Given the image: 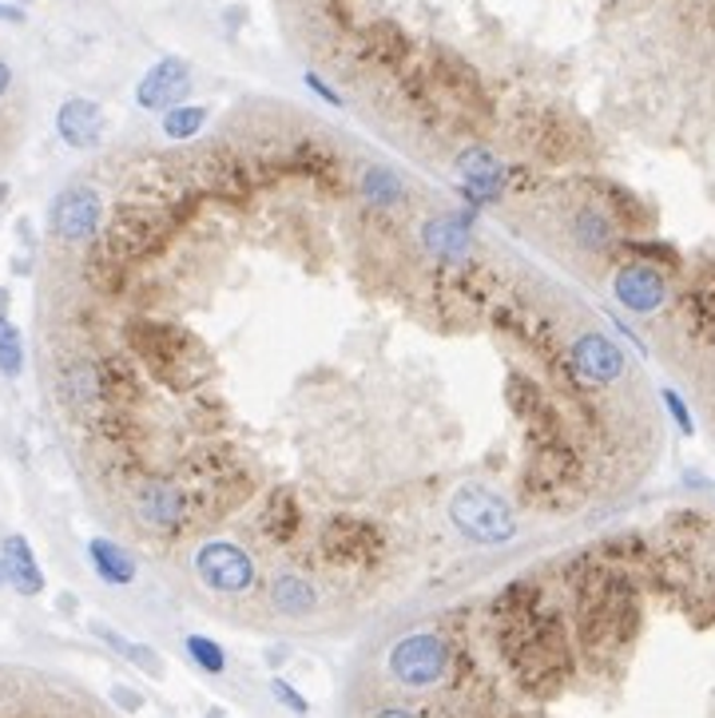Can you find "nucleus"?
Instances as JSON below:
<instances>
[{
	"label": "nucleus",
	"mask_w": 715,
	"mask_h": 718,
	"mask_svg": "<svg viewBox=\"0 0 715 718\" xmlns=\"http://www.w3.org/2000/svg\"><path fill=\"white\" fill-rule=\"evenodd\" d=\"M9 584V567H4V560H0V588Z\"/></svg>",
	"instance_id": "nucleus-38"
},
{
	"label": "nucleus",
	"mask_w": 715,
	"mask_h": 718,
	"mask_svg": "<svg viewBox=\"0 0 715 718\" xmlns=\"http://www.w3.org/2000/svg\"><path fill=\"white\" fill-rule=\"evenodd\" d=\"M664 405H668L671 421L680 424V433H683V436H692V433H695V424H692V414H688V405L680 402V393H676V390H664Z\"/></svg>",
	"instance_id": "nucleus-31"
},
{
	"label": "nucleus",
	"mask_w": 715,
	"mask_h": 718,
	"mask_svg": "<svg viewBox=\"0 0 715 718\" xmlns=\"http://www.w3.org/2000/svg\"><path fill=\"white\" fill-rule=\"evenodd\" d=\"M92 635H99V639L108 643L111 651L123 655L128 663H135V667H140V671H147V675H152V679L164 675V659H159V655H155L152 647H143V643H132V639H128V635H120V632H111L108 623H92Z\"/></svg>",
	"instance_id": "nucleus-20"
},
{
	"label": "nucleus",
	"mask_w": 715,
	"mask_h": 718,
	"mask_svg": "<svg viewBox=\"0 0 715 718\" xmlns=\"http://www.w3.org/2000/svg\"><path fill=\"white\" fill-rule=\"evenodd\" d=\"M469 223L474 215H441L426 227V247L438 254L441 262H457L469 247Z\"/></svg>",
	"instance_id": "nucleus-16"
},
{
	"label": "nucleus",
	"mask_w": 715,
	"mask_h": 718,
	"mask_svg": "<svg viewBox=\"0 0 715 718\" xmlns=\"http://www.w3.org/2000/svg\"><path fill=\"white\" fill-rule=\"evenodd\" d=\"M450 516L469 540H477V545H505V540H513V532H517V520H513L509 504L501 501L497 492L477 489V484H465V489L453 496Z\"/></svg>",
	"instance_id": "nucleus-2"
},
{
	"label": "nucleus",
	"mask_w": 715,
	"mask_h": 718,
	"mask_svg": "<svg viewBox=\"0 0 715 718\" xmlns=\"http://www.w3.org/2000/svg\"><path fill=\"white\" fill-rule=\"evenodd\" d=\"M612 295L632 314H652V310H660L668 302V278L660 274V266L632 259L612 278Z\"/></svg>",
	"instance_id": "nucleus-6"
},
{
	"label": "nucleus",
	"mask_w": 715,
	"mask_h": 718,
	"mask_svg": "<svg viewBox=\"0 0 715 718\" xmlns=\"http://www.w3.org/2000/svg\"><path fill=\"white\" fill-rule=\"evenodd\" d=\"M628 251L636 254L640 262H652V266H668V271H680V251L671 242L660 239H628Z\"/></svg>",
	"instance_id": "nucleus-28"
},
{
	"label": "nucleus",
	"mask_w": 715,
	"mask_h": 718,
	"mask_svg": "<svg viewBox=\"0 0 715 718\" xmlns=\"http://www.w3.org/2000/svg\"><path fill=\"white\" fill-rule=\"evenodd\" d=\"M572 235L588 251H608V247H617V218L608 215L605 203H584L572 218Z\"/></svg>",
	"instance_id": "nucleus-17"
},
{
	"label": "nucleus",
	"mask_w": 715,
	"mask_h": 718,
	"mask_svg": "<svg viewBox=\"0 0 715 718\" xmlns=\"http://www.w3.org/2000/svg\"><path fill=\"white\" fill-rule=\"evenodd\" d=\"M286 659H290V651H286V647H275V651H266V663H271V667H283Z\"/></svg>",
	"instance_id": "nucleus-36"
},
{
	"label": "nucleus",
	"mask_w": 715,
	"mask_h": 718,
	"mask_svg": "<svg viewBox=\"0 0 715 718\" xmlns=\"http://www.w3.org/2000/svg\"><path fill=\"white\" fill-rule=\"evenodd\" d=\"M159 239H164L159 218H155L152 211H143V207H123L120 215L111 218V227H108V251L116 254L120 262L143 259V254L152 251Z\"/></svg>",
	"instance_id": "nucleus-9"
},
{
	"label": "nucleus",
	"mask_w": 715,
	"mask_h": 718,
	"mask_svg": "<svg viewBox=\"0 0 715 718\" xmlns=\"http://www.w3.org/2000/svg\"><path fill=\"white\" fill-rule=\"evenodd\" d=\"M0 21L24 24V12H21V9H12V4H0Z\"/></svg>",
	"instance_id": "nucleus-34"
},
{
	"label": "nucleus",
	"mask_w": 715,
	"mask_h": 718,
	"mask_svg": "<svg viewBox=\"0 0 715 718\" xmlns=\"http://www.w3.org/2000/svg\"><path fill=\"white\" fill-rule=\"evenodd\" d=\"M457 171H462L465 195L474 199V207L497 203V199L505 195L509 175H505V167L497 164L493 152H485V147H469V152L457 155Z\"/></svg>",
	"instance_id": "nucleus-12"
},
{
	"label": "nucleus",
	"mask_w": 715,
	"mask_h": 718,
	"mask_svg": "<svg viewBox=\"0 0 715 718\" xmlns=\"http://www.w3.org/2000/svg\"><path fill=\"white\" fill-rule=\"evenodd\" d=\"M0 199H9V183H0Z\"/></svg>",
	"instance_id": "nucleus-41"
},
{
	"label": "nucleus",
	"mask_w": 715,
	"mask_h": 718,
	"mask_svg": "<svg viewBox=\"0 0 715 718\" xmlns=\"http://www.w3.org/2000/svg\"><path fill=\"white\" fill-rule=\"evenodd\" d=\"M56 131L68 147H96L104 140V111L92 99H68L64 108L56 111Z\"/></svg>",
	"instance_id": "nucleus-13"
},
{
	"label": "nucleus",
	"mask_w": 715,
	"mask_h": 718,
	"mask_svg": "<svg viewBox=\"0 0 715 718\" xmlns=\"http://www.w3.org/2000/svg\"><path fill=\"white\" fill-rule=\"evenodd\" d=\"M52 230L64 242H88L99 230V195L92 187H68L52 203Z\"/></svg>",
	"instance_id": "nucleus-7"
},
{
	"label": "nucleus",
	"mask_w": 715,
	"mask_h": 718,
	"mask_svg": "<svg viewBox=\"0 0 715 718\" xmlns=\"http://www.w3.org/2000/svg\"><path fill=\"white\" fill-rule=\"evenodd\" d=\"M605 187V195H608V215L617 218V227H628V230H636L640 223H644V203H640L632 191H624L620 183H600Z\"/></svg>",
	"instance_id": "nucleus-24"
},
{
	"label": "nucleus",
	"mask_w": 715,
	"mask_h": 718,
	"mask_svg": "<svg viewBox=\"0 0 715 718\" xmlns=\"http://www.w3.org/2000/svg\"><path fill=\"white\" fill-rule=\"evenodd\" d=\"M271 695H275L286 710H295L298 718H307V715H310V703H307V695H302V691H295V686L286 683V679H278V675L271 679Z\"/></svg>",
	"instance_id": "nucleus-30"
},
{
	"label": "nucleus",
	"mask_w": 715,
	"mask_h": 718,
	"mask_svg": "<svg viewBox=\"0 0 715 718\" xmlns=\"http://www.w3.org/2000/svg\"><path fill=\"white\" fill-rule=\"evenodd\" d=\"M302 528V508H298L295 489H275L263 504V536L271 545H290Z\"/></svg>",
	"instance_id": "nucleus-15"
},
{
	"label": "nucleus",
	"mask_w": 715,
	"mask_h": 718,
	"mask_svg": "<svg viewBox=\"0 0 715 718\" xmlns=\"http://www.w3.org/2000/svg\"><path fill=\"white\" fill-rule=\"evenodd\" d=\"M111 698H116V703H120L123 710H140V707H143V695H140V691H132V686H120V683H116V686H111Z\"/></svg>",
	"instance_id": "nucleus-33"
},
{
	"label": "nucleus",
	"mask_w": 715,
	"mask_h": 718,
	"mask_svg": "<svg viewBox=\"0 0 715 718\" xmlns=\"http://www.w3.org/2000/svg\"><path fill=\"white\" fill-rule=\"evenodd\" d=\"M211 111L199 108V104H179V108L164 111V135L167 140H195L203 123H207Z\"/></svg>",
	"instance_id": "nucleus-23"
},
{
	"label": "nucleus",
	"mask_w": 715,
	"mask_h": 718,
	"mask_svg": "<svg viewBox=\"0 0 715 718\" xmlns=\"http://www.w3.org/2000/svg\"><path fill=\"white\" fill-rule=\"evenodd\" d=\"M9 84H12V72H9V64H4V60H0V96H4V92H9Z\"/></svg>",
	"instance_id": "nucleus-37"
},
{
	"label": "nucleus",
	"mask_w": 715,
	"mask_h": 718,
	"mask_svg": "<svg viewBox=\"0 0 715 718\" xmlns=\"http://www.w3.org/2000/svg\"><path fill=\"white\" fill-rule=\"evenodd\" d=\"M307 87H310V92H314V96H319V99H326V104H331V108H342V96H338V92H334V87L326 84V80H322V76H314V72H307Z\"/></svg>",
	"instance_id": "nucleus-32"
},
{
	"label": "nucleus",
	"mask_w": 715,
	"mask_h": 718,
	"mask_svg": "<svg viewBox=\"0 0 715 718\" xmlns=\"http://www.w3.org/2000/svg\"><path fill=\"white\" fill-rule=\"evenodd\" d=\"M406 52V40L397 33L394 24H378L366 33V60H382V64H394L397 56Z\"/></svg>",
	"instance_id": "nucleus-25"
},
{
	"label": "nucleus",
	"mask_w": 715,
	"mask_h": 718,
	"mask_svg": "<svg viewBox=\"0 0 715 718\" xmlns=\"http://www.w3.org/2000/svg\"><path fill=\"white\" fill-rule=\"evenodd\" d=\"M295 167L302 175H334L338 171V159H334L331 147H319V143H298V152H295Z\"/></svg>",
	"instance_id": "nucleus-29"
},
{
	"label": "nucleus",
	"mask_w": 715,
	"mask_h": 718,
	"mask_svg": "<svg viewBox=\"0 0 715 718\" xmlns=\"http://www.w3.org/2000/svg\"><path fill=\"white\" fill-rule=\"evenodd\" d=\"M374 718H418L414 710H406V707H385V710H378Z\"/></svg>",
	"instance_id": "nucleus-35"
},
{
	"label": "nucleus",
	"mask_w": 715,
	"mask_h": 718,
	"mask_svg": "<svg viewBox=\"0 0 715 718\" xmlns=\"http://www.w3.org/2000/svg\"><path fill=\"white\" fill-rule=\"evenodd\" d=\"M21 370H24L21 330L12 326L9 314H0V373H4V378H21Z\"/></svg>",
	"instance_id": "nucleus-26"
},
{
	"label": "nucleus",
	"mask_w": 715,
	"mask_h": 718,
	"mask_svg": "<svg viewBox=\"0 0 715 718\" xmlns=\"http://www.w3.org/2000/svg\"><path fill=\"white\" fill-rule=\"evenodd\" d=\"M0 560L9 567V588H16L21 596H40L45 591V572H40L33 545L24 536H9L4 548H0Z\"/></svg>",
	"instance_id": "nucleus-14"
},
{
	"label": "nucleus",
	"mask_w": 715,
	"mask_h": 718,
	"mask_svg": "<svg viewBox=\"0 0 715 718\" xmlns=\"http://www.w3.org/2000/svg\"><path fill=\"white\" fill-rule=\"evenodd\" d=\"M203 718H223V710L215 707V710H207V715H203Z\"/></svg>",
	"instance_id": "nucleus-40"
},
{
	"label": "nucleus",
	"mask_w": 715,
	"mask_h": 718,
	"mask_svg": "<svg viewBox=\"0 0 715 718\" xmlns=\"http://www.w3.org/2000/svg\"><path fill=\"white\" fill-rule=\"evenodd\" d=\"M271 603H275L283 615H307V611L319 608V591L310 588L307 579L295 576V572H286L271 584Z\"/></svg>",
	"instance_id": "nucleus-19"
},
{
	"label": "nucleus",
	"mask_w": 715,
	"mask_h": 718,
	"mask_svg": "<svg viewBox=\"0 0 715 718\" xmlns=\"http://www.w3.org/2000/svg\"><path fill=\"white\" fill-rule=\"evenodd\" d=\"M569 366L576 378L593 381V385H608V381L624 378V354L605 334H581V338L572 342Z\"/></svg>",
	"instance_id": "nucleus-10"
},
{
	"label": "nucleus",
	"mask_w": 715,
	"mask_h": 718,
	"mask_svg": "<svg viewBox=\"0 0 715 718\" xmlns=\"http://www.w3.org/2000/svg\"><path fill=\"white\" fill-rule=\"evenodd\" d=\"M135 516L147 528H155V532H171V528L188 520V496H183V489L167 484V480H147L135 492Z\"/></svg>",
	"instance_id": "nucleus-11"
},
{
	"label": "nucleus",
	"mask_w": 715,
	"mask_h": 718,
	"mask_svg": "<svg viewBox=\"0 0 715 718\" xmlns=\"http://www.w3.org/2000/svg\"><path fill=\"white\" fill-rule=\"evenodd\" d=\"M191 92V68L188 60H179V56H167L159 64L140 80L135 87V104L147 111H167V108H179V99Z\"/></svg>",
	"instance_id": "nucleus-8"
},
{
	"label": "nucleus",
	"mask_w": 715,
	"mask_h": 718,
	"mask_svg": "<svg viewBox=\"0 0 715 718\" xmlns=\"http://www.w3.org/2000/svg\"><path fill=\"white\" fill-rule=\"evenodd\" d=\"M183 647H188L191 663H195L199 671H207V675H223V671H227V651H223L215 639H207V635H188Z\"/></svg>",
	"instance_id": "nucleus-27"
},
{
	"label": "nucleus",
	"mask_w": 715,
	"mask_h": 718,
	"mask_svg": "<svg viewBox=\"0 0 715 718\" xmlns=\"http://www.w3.org/2000/svg\"><path fill=\"white\" fill-rule=\"evenodd\" d=\"M453 667V647L445 635L421 632V635H406L390 651V675L402 686H433L450 675Z\"/></svg>",
	"instance_id": "nucleus-3"
},
{
	"label": "nucleus",
	"mask_w": 715,
	"mask_h": 718,
	"mask_svg": "<svg viewBox=\"0 0 715 718\" xmlns=\"http://www.w3.org/2000/svg\"><path fill=\"white\" fill-rule=\"evenodd\" d=\"M358 191H362L366 203H374V207H394L406 199V183L397 179L390 167H370V171L358 179Z\"/></svg>",
	"instance_id": "nucleus-21"
},
{
	"label": "nucleus",
	"mask_w": 715,
	"mask_h": 718,
	"mask_svg": "<svg viewBox=\"0 0 715 718\" xmlns=\"http://www.w3.org/2000/svg\"><path fill=\"white\" fill-rule=\"evenodd\" d=\"M195 572L211 591L242 596L254 588V560L231 540H211L195 552Z\"/></svg>",
	"instance_id": "nucleus-5"
},
{
	"label": "nucleus",
	"mask_w": 715,
	"mask_h": 718,
	"mask_svg": "<svg viewBox=\"0 0 715 718\" xmlns=\"http://www.w3.org/2000/svg\"><path fill=\"white\" fill-rule=\"evenodd\" d=\"M88 560H92V567H96V576L104 579V584H111V588H128L135 579L132 552H123L120 545H111L104 536L88 540Z\"/></svg>",
	"instance_id": "nucleus-18"
},
{
	"label": "nucleus",
	"mask_w": 715,
	"mask_h": 718,
	"mask_svg": "<svg viewBox=\"0 0 715 718\" xmlns=\"http://www.w3.org/2000/svg\"><path fill=\"white\" fill-rule=\"evenodd\" d=\"M135 346H140L143 361L152 366L155 373L171 385H191L199 378V361H203V349L191 334L176 326H143L135 334Z\"/></svg>",
	"instance_id": "nucleus-1"
},
{
	"label": "nucleus",
	"mask_w": 715,
	"mask_h": 718,
	"mask_svg": "<svg viewBox=\"0 0 715 718\" xmlns=\"http://www.w3.org/2000/svg\"><path fill=\"white\" fill-rule=\"evenodd\" d=\"M4 306H9V290H0V314H4Z\"/></svg>",
	"instance_id": "nucleus-39"
},
{
	"label": "nucleus",
	"mask_w": 715,
	"mask_h": 718,
	"mask_svg": "<svg viewBox=\"0 0 715 718\" xmlns=\"http://www.w3.org/2000/svg\"><path fill=\"white\" fill-rule=\"evenodd\" d=\"M509 405H513L517 417H525L528 424H537L540 417L549 414V397H545V390H540L537 381L521 378V373L509 381Z\"/></svg>",
	"instance_id": "nucleus-22"
},
{
	"label": "nucleus",
	"mask_w": 715,
	"mask_h": 718,
	"mask_svg": "<svg viewBox=\"0 0 715 718\" xmlns=\"http://www.w3.org/2000/svg\"><path fill=\"white\" fill-rule=\"evenodd\" d=\"M385 552V540L378 524L358 516H334L322 524V555L338 567H370Z\"/></svg>",
	"instance_id": "nucleus-4"
}]
</instances>
